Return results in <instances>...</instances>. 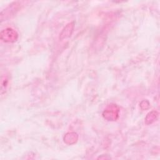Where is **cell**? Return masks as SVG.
<instances>
[{
  "instance_id": "cell-1",
  "label": "cell",
  "mask_w": 160,
  "mask_h": 160,
  "mask_svg": "<svg viewBox=\"0 0 160 160\" xmlns=\"http://www.w3.org/2000/svg\"><path fill=\"white\" fill-rule=\"evenodd\" d=\"M18 34L16 31L11 28H6L3 29L0 34V38L4 42H12L17 40Z\"/></svg>"
},
{
  "instance_id": "cell-3",
  "label": "cell",
  "mask_w": 160,
  "mask_h": 160,
  "mask_svg": "<svg viewBox=\"0 0 160 160\" xmlns=\"http://www.w3.org/2000/svg\"><path fill=\"white\" fill-rule=\"evenodd\" d=\"M73 28H74V25H72V23H70L68 24V26L64 29V30L61 34V39H62L64 38H66L67 37L70 36L72 32Z\"/></svg>"
},
{
  "instance_id": "cell-2",
  "label": "cell",
  "mask_w": 160,
  "mask_h": 160,
  "mask_svg": "<svg viewBox=\"0 0 160 160\" xmlns=\"http://www.w3.org/2000/svg\"><path fill=\"white\" fill-rule=\"evenodd\" d=\"M119 109L116 104H111L104 109L102 115L108 121H115L118 117Z\"/></svg>"
},
{
  "instance_id": "cell-4",
  "label": "cell",
  "mask_w": 160,
  "mask_h": 160,
  "mask_svg": "<svg viewBox=\"0 0 160 160\" xmlns=\"http://www.w3.org/2000/svg\"><path fill=\"white\" fill-rule=\"evenodd\" d=\"M69 139H72V142L74 143L76 141V140L78 139L77 134L76 133H74V132H71L70 133V136H69V133L66 134V136H64V142L68 144V142L69 141Z\"/></svg>"
},
{
  "instance_id": "cell-5",
  "label": "cell",
  "mask_w": 160,
  "mask_h": 160,
  "mask_svg": "<svg viewBox=\"0 0 160 160\" xmlns=\"http://www.w3.org/2000/svg\"><path fill=\"white\" fill-rule=\"evenodd\" d=\"M153 113H154V114H152V112H151L149 113V114H148V116H146V121H149V122H148V124L151 123V122H152L154 121V119H155V111H154Z\"/></svg>"
}]
</instances>
